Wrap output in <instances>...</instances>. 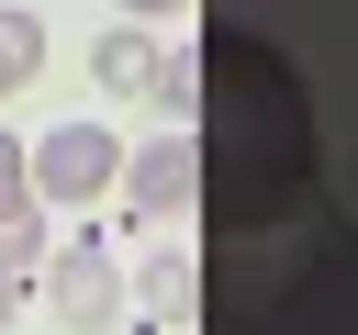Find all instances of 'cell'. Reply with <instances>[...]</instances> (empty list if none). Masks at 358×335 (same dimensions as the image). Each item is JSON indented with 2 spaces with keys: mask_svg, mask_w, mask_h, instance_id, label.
I'll use <instances>...</instances> for the list:
<instances>
[{
  "mask_svg": "<svg viewBox=\"0 0 358 335\" xmlns=\"http://www.w3.org/2000/svg\"><path fill=\"white\" fill-rule=\"evenodd\" d=\"M123 179V145L101 134V123H56L45 145H34V201H101Z\"/></svg>",
  "mask_w": 358,
  "mask_h": 335,
  "instance_id": "cell-5",
  "label": "cell"
},
{
  "mask_svg": "<svg viewBox=\"0 0 358 335\" xmlns=\"http://www.w3.org/2000/svg\"><path fill=\"white\" fill-rule=\"evenodd\" d=\"M45 246H56V234H45V201L0 212V268H11V279H34V268H45Z\"/></svg>",
  "mask_w": 358,
  "mask_h": 335,
  "instance_id": "cell-8",
  "label": "cell"
},
{
  "mask_svg": "<svg viewBox=\"0 0 358 335\" xmlns=\"http://www.w3.org/2000/svg\"><path fill=\"white\" fill-rule=\"evenodd\" d=\"M90 78H101L112 100H157V89H168V56L145 45V22H112V34L90 45Z\"/></svg>",
  "mask_w": 358,
  "mask_h": 335,
  "instance_id": "cell-6",
  "label": "cell"
},
{
  "mask_svg": "<svg viewBox=\"0 0 358 335\" xmlns=\"http://www.w3.org/2000/svg\"><path fill=\"white\" fill-rule=\"evenodd\" d=\"M190 112H201L190 145H201V223H213V234H257V223H280V212H302V201L324 190L313 89H302V67H291L268 34H246V22L201 34Z\"/></svg>",
  "mask_w": 358,
  "mask_h": 335,
  "instance_id": "cell-1",
  "label": "cell"
},
{
  "mask_svg": "<svg viewBox=\"0 0 358 335\" xmlns=\"http://www.w3.org/2000/svg\"><path fill=\"white\" fill-rule=\"evenodd\" d=\"M123 11H134V22H168V11H190V0H123Z\"/></svg>",
  "mask_w": 358,
  "mask_h": 335,
  "instance_id": "cell-12",
  "label": "cell"
},
{
  "mask_svg": "<svg viewBox=\"0 0 358 335\" xmlns=\"http://www.w3.org/2000/svg\"><path fill=\"white\" fill-rule=\"evenodd\" d=\"M34 290H45V313H56L67 335H112V324H123V268H112V246H101V234L45 246Z\"/></svg>",
  "mask_w": 358,
  "mask_h": 335,
  "instance_id": "cell-3",
  "label": "cell"
},
{
  "mask_svg": "<svg viewBox=\"0 0 358 335\" xmlns=\"http://www.w3.org/2000/svg\"><path fill=\"white\" fill-rule=\"evenodd\" d=\"M134 302H145L157 324H179V313H201V257H190V246H168V257H145V279H134Z\"/></svg>",
  "mask_w": 358,
  "mask_h": 335,
  "instance_id": "cell-7",
  "label": "cell"
},
{
  "mask_svg": "<svg viewBox=\"0 0 358 335\" xmlns=\"http://www.w3.org/2000/svg\"><path fill=\"white\" fill-rule=\"evenodd\" d=\"M22 201H34V145L0 134V212H22Z\"/></svg>",
  "mask_w": 358,
  "mask_h": 335,
  "instance_id": "cell-10",
  "label": "cell"
},
{
  "mask_svg": "<svg viewBox=\"0 0 358 335\" xmlns=\"http://www.w3.org/2000/svg\"><path fill=\"white\" fill-rule=\"evenodd\" d=\"M112 190H123L134 223H179V212H201V145H190V134H157V145L123 156Z\"/></svg>",
  "mask_w": 358,
  "mask_h": 335,
  "instance_id": "cell-4",
  "label": "cell"
},
{
  "mask_svg": "<svg viewBox=\"0 0 358 335\" xmlns=\"http://www.w3.org/2000/svg\"><path fill=\"white\" fill-rule=\"evenodd\" d=\"M22 290H34V279H11V268H0V324H11V313H22Z\"/></svg>",
  "mask_w": 358,
  "mask_h": 335,
  "instance_id": "cell-11",
  "label": "cell"
},
{
  "mask_svg": "<svg viewBox=\"0 0 358 335\" xmlns=\"http://www.w3.org/2000/svg\"><path fill=\"white\" fill-rule=\"evenodd\" d=\"M213 335H358V223L313 190L257 234H213L201 257Z\"/></svg>",
  "mask_w": 358,
  "mask_h": 335,
  "instance_id": "cell-2",
  "label": "cell"
},
{
  "mask_svg": "<svg viewBox=\"0 0 358 335\" xmlns=\"http://www.w3.org/2000/svg\"><path fill=\"white\" fill-rule=\"evenodd\" d=\"M34 67H45V22H34V11H0V100H11Z\"/></svg>",
  "mask_w": 358,
  "mask_h": 335,
  "instance_id": "cell-9",
  "label": "cell"
}]
</instances>
